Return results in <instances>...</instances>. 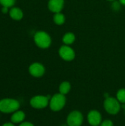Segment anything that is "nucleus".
Segmentation results:
<instances>
[{
	"mask_svg": "<svg viewBox=\"0 0 125 126\" xmlns=\"http://www.w3.org/2000/svg\"><path fill=\"white\" fill-rule=\"evenodd\" d=\"M88 121L92 126H98L101 124L102 117L97 111H91L88 114Z\"/></svg>",
	"mask_w": 125,
	"mask_h": 126,
	"instance_id": "obj_9",
	"label": "nucleus"
},
{
	"mask_svg": "<svg viewBox=\"0 0 125 126\" xmlns=\"http://www.w3.org/2000/svg\"><path fill=\"white\" fill-rule=\"evenodd\" d=\"M83 121V114L78 111L71 112L67 117V123L69 126H80Z\"/></svg>",
	"mask_w": 125,
	"mask_h": 126,
	"instance_id": "obj_6",
	"label": "nucleus"
},
{
	"mask_svg": "<svg viewBox=\"0 0 125 126\" xmlns=\"http://www.w3.org/2000/svg\"><path fill=\"white\" fill-rule=\"evenodd\" d=\"M64 0H49L48 3V7L50 11L57 13H60L63 8Z\"/></svg>",
	"mask_w": 125,
	"mask_h": 126,
	"instance_id": "obj_10",
	"label": "nucleus"
},
{
	"mask_svg": "<svg viewBox=\"0 0 125 126\" xmlns=\"http://www.w3.org/2000/svg\"><path fill=\"white\" fill-rule=\"evenodd\" d=\"M25 119V114L22 111H16L11 116V121L13 123H20Z\"/></svg>",
	"mask_w": 125,
	"mask_h": 126,
	"instance_id": "obj_12",
	"label": "nucleus"
},
{
	"mask_svg": "<svg viewBox=\"0 0 125 126\" xmlns=\"http://www.w3.org/2000/svg\"><path fill=\"white\" fill-rule=\"evenodd\" d=\"M116 98L119 101V103H122L123 104L125 103V89H122L118 91L116 94Z\"/></svg>",
	"mask_w": 125,
	"mask_h": 126,
	"instance_id": "obj_16",
	"label": "nucleus"
},
{
	"mask_svg": "<svg viewBox=\"0 0 125 126\" xmlns=\"http://www.w3.org/2000/svg\"><path fill=\"white\" fill-rule=\"evenodd\" d=\"M53 19H54L55 23L56 24H57V25H62L63 24H64L65 20H66L64 15L62 14L60 12L55 13V16H54V18Z\"/></svg>",
	"mask_w": 125,
	"mask_h": 126,
	"instance_id": "obj_15",
	"label": "nucleus"
},
{
	"mask_svg": "<svg viewBox=\"0 0 125 126\" xmlns=\"http://www.w3.org/2000/svg\"><path fill=\"white\" fill-rule=\"evenodd\" d=\"M71 89V84L67 82V81H64L63 82L59 87V90H60V93L65 95L66 94H68L69 92Z\"/></svg>",
	"mask_w": 125,
	"mask_h": 126,
	"instance_id": "obj_14",
	"label": "nucleus"
},
{
	"mask_svg": "<svg viewBox=\"0 0 125 126\" xmlns=\"http://www.w3.org/2000/svg\"><path fill=\"white\" fill-rule=\"evenodd\" d=\"M20 108V103L18 100L11 98H5L0 100V111L9 114L15 112Z\"/></svg>",
	"mask_w": 125,
	"mask_h": 126,
	"instance_id": "obj_1",
	"label": "nucleus"
},
{
	"mask_svg": "<svg viewBox=\"0 0 125 126\" xmlns=\"http://www.w3.org/2000/svg\"><path fill=\"white\" fill-rule=\"evenodd\" d=\"M104 107L106 111L111 114H116L121 109L119 101L114 97H108L104 102Z\"/></svg>",
	"mask_w": 125,
	"mask_h": 126,
	"instance_id": "obj_3",
	"label": "nucleus"
},
{
	"mask_svg": "<svg viewBox=\"0 0 125 126\" xmlns=\"http://www.w3.org/2000/svg\"><path fill=\"white\" fill-rule=\"evenodd\" d=\"M66 104V97L63 94L59 93L55 94L50 100V109L54 111H58L61 110Z\"/></svg>",
	"mask_w": 125,
	"mask_h": 126,
	"instance_id": "obj_4",
	"label": "nucleus"
},
{
	"mask_svg": "<svg viewBox=\"0 0 125 126\" xmlns=\"http://www.w3.org/2000/svg\"><path fill=\"white\" fill-rule=\"evenodd\" d=\"M49 97H46L43 95H37L33 97L30 100V105L32 107L38 109H44L47 106L49 103Z\"/></svg>",
	"mask_w": 125,
	"mask_h": 126,
	"instance_id": "obj_5",
	"label": "nucleus"
},
{
	"mask_svg": "<svg viewBox=\"0 0 125 126\" xmlns=\"http://www.w3.org/2000/svg\"><path fill=\"white\" fill-rule=\"evenodd\" d=\"M113 126V123H112L111 120H108L103 121V122L101 123V126Z\"/></svg>",
	"mask_w": 125,
	"mask_h": 126,
	"instance_id": "obj_18",
	"label": "nucleus"
},
{
	"mask_svg": "<svg viewBox=\"0 0 125 126\" xmlns=\"http://www.w3.org/2000/svg\"><path fill=\"white\" fill-rule=\"evenodd\" d=\"M1 13H4V14L9 13V7H1Z\"/></svg>",
	"mask_w": 125,
	"mask_h": 126,
	"instance_id": "obj_20",
	"label": "nucleus"
},
{
	"mask_svg": "<svg viewBox=\"0 0 125 126\" xmlns=\"http://www.w3.org/2000/svg\"><path fill=\"white\" fill-rule=\"evenodd\" d=\"M15 3V0H0V4L2 7H13Z\"/></svg>",
	"mask_w": 125,
	"mask_h": 126,
	"instance_id": "obj_17",
	"label": "nucleus"
},
{
	"mask_svg": "<svg viewBox=\"0 0 125 126\" xmlns=\"http://www.w3.org/2000/svg\"><path fill=\"white\" fill-rule=\"evenodd\" d=\"M120 2L119 3L118 1H114L113 3V8L114 9V10H119V8H120Z\"/></svg>",
	"mask_w": 125,
	"mask_h": 126,
	"instance_id": "obj_19",
	"label": "nucleus"
},
{
	"mask_svg": "<svg viewBox=\"0 0 125 126\" xmlns=\"http://www.w3.org/2000/svg\"><path fill=\"white\" fill-rule=\"evenodd\" d=\"M119 2L123 4V5H125V0H119Z\"/></svg>",
	"mask_w": 125,
	"mask_h": 126,
	"instance_id": "obj_23",
	"label": "nucleus"
},
{
	"mask_svg": "<svg viewBox=\"0 0 125 126\" xmlns=\"http://www.w3.org/2000/svg\"><path fill=\"white\" fill-rule=\"evenodd\" d=\"M9 14H10V18L15 21L21 20L23 16H24V13H23L22 10L18 8V7H13L10 10Z\"/></svg>",
	"mask_w": 125,
	"mask_h": 126,
	"instance_id": "obj_11",
	"label": "nucleus"
},
{
	"mask_svg": "<svg viewBox=\"0 0 125 126\" xmlns=\"http://www.w3.org/2000/svg\"><path fill=\"white\" fill-rule=\"evenodd\" d=\"M75 41V35L71 32L66 33L63 37V42L66 45H70L73 44Z\"/></svg>",
	"mask_w": 125,
	"mask_h": 126,
	"instance_id": "obj_13",
	"label": "nucleus"
},
{
	"mask_svg": "<svg viewBox=\"0 0 125 126\" xmlns=\"http://www.w3.org/2000/svg\"><path fill=\"white\" fill-rule=\"evenodd\" d=\"M60 56L66 61H72L75 58V52L68 45L62 46L59 49Z\"/></svg>",
	"mask_w": 125,
	"mask_h": 126,
	"instance_id": "obj_7",
	"label": "nucleus"
},
{
	"mask_svg": "<svg viewBox=\"0 0 125 126\" xmlns=\"http://www.w3.org/2000/svg\"><path fill=\"white\" fill-rule=\"evenodd\" d=\"M30 75L35 78H40L43 75L45 72L44 66L40 63H33L29 67Z\"/></svg>",
	"mask_w": 125,
	"mask_h": 126,
	"instance_id": "obj_8",
	"label": "nucleus"
},
{
	"mask_svg": "<svg viewBox=\"0 0 125 126\" xmlns=\"http://www.w3.org/2000/svg\"><path fill=\"white\" fill-rule=\"evenodd\" d=\"M34 41L38 47L41 49H46L50 47L52 39L49 35L46 32L39 31L35 34Z\"/></svg>",
	"mask_w": 125,
	"mask_h": 126,
	"instance_id": "obj_2",
	"label": "nucleus"
},
{
	"mask_svg": "<svg viewBox=\"0 0 125 126\" xmlns=\"http://www.w3.org/2000/svg\"><path fill=\"white\" fill-rule=\"evenodd\" d=\"M2 126H15L13 123H4Z\"/></svg>",
	"mask_w": 125,
	"mask_h": 126,
	"instance_id": "obj_22",
	"label": "nucleus"
},
{
	"mask_svg": "<svg viewBox=\"0 0 125 126\" xmlns=\"http://www.w3.org/2000/svg\"><path fill=\"white\" fill-rule=\"evenodd\" d=\"M108 1H115V0H108Z\"/></svg>",
	"mask_w": 125,
	"mask_h": 126,
	"instance_id": "obj_24",
	"label": "nucleus"
},
{
	"mask_svg": "<svg viewBox=\"0 0 125 126\" xmlns=\"http://www.w3.org/2000/svg\"><path fill=\"white\" fill-rule=\"evenodd\" d=\"M19 126H34V125L28 122H24V123H22Z\"/></svg>",
	"mask_w": 125,
	"mask_h": 126,
	"instance_id": "obj_21",
	"label": "nucleus"
}]
</instances>
